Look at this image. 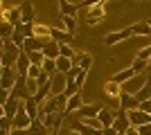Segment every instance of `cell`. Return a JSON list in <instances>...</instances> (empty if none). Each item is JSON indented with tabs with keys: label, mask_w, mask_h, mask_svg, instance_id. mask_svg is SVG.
Returning a JSON list of instances; mask_svg holds the SVG:
<instances>
[{
	"label": "cell",
	"mask_w": 151,
	"mask_h": 135,
	"mask_svg": "<svg viewBox=\"0 0 151 135\" xmlns=\"http://www.w3.org/2000/svg\"><path fill=\"white\" fill-rule=\"evenodd\" d=\"M140 135H151V124H145V126H140Z\"/></svg>",
	"instance_id": "obj_39"
},
{
	"label": "cell",
	"mask_w": 151,
	"mask_h": 135,
	"mask_svg": "<svg viewBox=\"0 0 151 135\" xmlns=\"http://www.w3.org/2000/svg\"><path fill=\"white\" fill-rule=\"evenodd\" d=\"M86 104H83V99L79 95H72L68 97V106H65V115H70V113H77V110H81Z\"/></svg>",
	"instance_id": "obj_21"
},
{
	"label": "cell",
	"mask_w": 151,
	"mask_h": 135,
	"mask_svg": "<svg viewBox=\"0 0 151 135\" xmlns=\"http://www.w3.org/2000/svg\"><path fill=\"white\" fill-rule=\"evenodd\" d=\"M50 135H61V133H50Z\"/></svg>",
	"instance_id": "obj_42"
},
{
	"label": "cell",
	"mask_w": 151,
	"mask_h": 135,
	"mask_svg": "<svg viewBox=\"0 0 151 135\" xmlns=\"http://www.w3.org/2000/svg\"><path fill=\"white\" fill-rule=\"evenodd\" d=\"M135 74H138V72L133 70L131 65H126L124 70H120V72H115V74H113V81H117V84H126V81H131Z\"/></svg>",
	"instance_id": "obj_19"
},
{
	"label": "cell",
	"mask_w": 151,
	"mask_h": 135,
	"mask_svg": "<svg viewBox=\"0 0 151 135\" xmlns=\"http://www.w3.org/2000/svg\"><path fill=\"white\" fill-rule=\"evenodd\" d=\"M104 16H106V2H101V5H97V7H90V11L86 14V23H88V25H95V23L104 20Z\"/></svg>",
	"instance_id": "obj_9"
},
{
	"label": "cell",
	"mask_w": 151,
	"mask_h": 135,
	"mask_svg": "<svg viewBox=\"0 0 151 135\" xmlns=\"http://www.w3.org/2000/svg\"><path fill=\"white\" fill-rule=\"evenodd\" d=\"M147 74H135V77L131 79V81H126V84H122V88H124V92H129V95H138L140 90L145 88L147 84Z\"/></svg>",
	"instance_id": "obj_2"
},
{
	"label": "cell",
	"mask_w": 151,
	"mask_h": 135,
	"mask_svg": "<svg viewBox=\"0 0 151 135\" xmlns=\"http://www.w3.org/2000/svg\"><path fill=\"white\" fill-rule=\"evenodd\" d=\"M131 29H133V36H151V23H147V20H140V23L131 25Z\"/></svg>",
	"instance_id": "obj_22"
},
{
	"label": "cell",
	"mask_w": 151,
	"mask_h": 135,
	"mask_svg": "<svg viewBox=\"0 0 151 135\" xmlns=\"http://www.w3.org/2000/svg\"><path fill=\"white\" fill-rule=\"evenodd\" d=\"M43 54H45V59L57 61V59L61 56V43H57V41H50V43L43 47Z\"/></svg>",
	"instance_id": "obj_18"
},
{
	"label": "cell",
	"mask_w": 151,
	"mask_h": 135,
	"mask_svg": "<svg viewBox=\"0 0 151 135\" xmlns=\"http://www.w3.org/2000/svg\"><path fill=\"white\" fill-rule=\"evenodd\" d=\"M124 135H140V129H138V126H131V129L126 131Z\"/></svg>",
	"instance_id": "obj_41"
},
{
	"label": "cell",
	"mask_w": 151,
	"mask_h": 135,
	"mask_svg": "<svg viewBox=\"0 0 151 135\" xmlns=\"http://www.w3.org/2000/svg\"><path fill=\"white\" fill-rule=\"evenodd\" d=\"M20 108V101L16 99V97H9L5 104H2V110H5V117H9V119H14L16 117V113H18Z\"/></svg>",
	"instance_id": "obj_17"
},
{
	"label": "cell",
	"mask_w": 151,
	"mask_h": 135,
	"mask_svg": "<svg viewBox=\"0 0 151 135\" xmlns=\"http://www.w3.org/2000/svg\"><path fill=\"white\" fill-rule=\"evenodd\" d=\"M131 68H133L135 72H138V74H145V72L149 70V63H147V61H142V59H133Z\"/></svg>",
	"instance_id": "obj_31"
},
{
	"label": "cell",
	"mask_w": 151,
	"mask_h": 135,
	"mask_svg": "<svg viewBox=\"0 0 151 135\" xmlns=\"http://www.w3.org/2000/svg\"><path fill=\"white\" fill-rule=\"evenodd\" d=\"M77 65H79L81 70L88 72V70H90V65H93V56H90L88 52H81V54H79V61H77Z\"/></svg>",
	"instance_id": "obj_28"
},
{
	"label": "cell",
	"mask_w": 151,
	"mask_h": 135,
	"mask_svg": "<svg viewBox=\"0 0 151 135\" xmlns=\"http://www.w3.org/2000/svg\"><path fill=\"white\" fill-rule=\"evenodd\" d=\"M63 32H68V34L75 36V32H77V20H75V16H63Z\"/></svg>",
	"instance_id": "obj_27"
},
{
	"label": "cell",
	"mask_w": 151,
	"mask_h": 135,
	"mask_svg": "<svg viewBox=\"0 0 151 135\" xmlns=\"http://www.w3.org/2000/svg\"><path fill=\"white\" fill-rule=\"evenodd\" d=\"M115 115H117V110H111V108H101L99 115H97V119L101 122V126L104 129H111L115 124Z\"/></svg>",
	"instance_id": "obj_14"
},
{
	"label": "cell",
	"mask_w": 151,
	"mask_h": 135,
	"mask_svg": "<svg viewBox=\"0 0 151 135\" xmlns=\"http://www.w3.org/2000/svg\"><path fill=\"white\" fill-rule=\"evenodd\" d=\"M45 41L36 39V36H29V39H25V45H23V52H27V54H32V52H43L45 47Z\"/></svg>",
	"instance_id": "obj_13"
},
{
	"label": "cell",
	"mask_w": 151,
	"mask_h": 135,
	"mask_svg": "<svg viewBox=\"0 0 151 135\" xmlns=\"http://www.w3.org/2000/svg\"><path fill=\"white\" fill-rule=\"evenodd\" d=\"M79 54H81V52H77L75 47H70L68 43H61V56L72 59V61H75V65H77V61H79Z\"/></svg>",
	"instance_id": "obj_25"
},
{
	"label": "cell",
	"mask_w": 151,
	"mask_h": 135,
	"mask_svg": "<svg viewBox=\"0 0 151 135\" xmlns=\"http://www.w3.org/2000/svg\"><path fill=\"white\" fill-rule=\"evenodd\" d=\"M12 97H16V99H29V97H34L29 92V88H27V79L25 77H18V81H16V86H14V90H12Z\"/></svg>",
	"instance_id": "obj_7"
},
{
	"label": "cell",
	"mask_w": 151,
	"mask_h": 135,
	"mask_svg": "<svg viewBox=\"0 0 151 135\" xmlns=\"http://www.w3.org/2000/svg\"><path fill=\"white\" fill-rule=\"evenodd\" d=\"M18 7H20L23 23H34V7H32V0H23Z\"/></svg>",
	"instance_id": "obj_20"
},
{
	"label": "cell",
	"mask_w": 151,
	"mask_h": 135,
	"mask_svg": "<svg viewBox=\"0 0 151 135\" xmlns=\"http://www.w3.org/2000/svg\"><path fill=\"white\" fill-rule=\"evenodd\" d=\"M104 90H106V95L111 97V99H117V104H120V97L124 95V88H122V84H117V81H108L106 86H104Z\"/></svg>",
	"instance_id": "obj_16"
},
{
	"label": "cell",
	"mask_w": 151,
	"mask_h": 135,
	"mask_svg": "<svg viewBox=\"0 0 151 135\" xmlns=\"http://www.w3.org/2000/svg\"><path fill=\"white\" fill-rule=\"evenodd\" d=\"M14 131V124L9 117H0V135H12Z\"/></svg>",
	"instance_id": "obj_30"
},
{
	"label": "cell",
	"mask_w": 151,
	"mask_h": 135,
	"mask_svg": "<svg viewBox=\"0 0 151 135\" xmlns=\"http://www.w3.org/2000/svg\"><path fill=\"white\" fill-rule=\"evenodd\" d=\"M72 68H75V61H72V59H65V56H59V59H57V70H59V72L68 74Z\"/></svg>",
	"instance_id": "obj_24"
},
{
	"label": "cell",
	"mask_w": 151,
	"mask_h": 135,
	"mask_svg": "<svg viewBox=\"0 0 151 135\" xmlns=\"http://www.w3.org/2000/svg\"><path fill=\"white\" fill-rule=\"evenodd\" d=\"M65 86H68V77H65L63 72H57V74H52V79H50L52 95H63V92H65Z\"/></svg>",
	"instance_id": "obj_6"
},
{
	"label": "cell",
	"mask_w": 151,
	"mask_h": 135,
	"mask_svg": "<svg viewBox=\"0 0 151 135\" xmlns=\"http://www.w3.org/2000/svg\"><path fill=\"white\" fill-rule=\"evenodd\" d=\"M99 110H101L99 106H93V104L88 106V104H86L81 110H77V119H86V117H97V115H99Z\"/></svg>",
	"instance_id": "obj_23"
},
{
	"label": "cell",
	"mask_w": 151,
	"mask_h": 135,
	"mask_svg": "<svg viewBox=\"0 0 151 135\" xmlns=\"http://www.w3.org/2000/svg\"><path fill=\"white\" fill-rule=\"evenodd\" d=\"M140 108L145 110V113H149V115H151V99H147V101H142V104H140Z\"/></svg>",
	"instance_id": "obj_38"
},
{
	"label": "cell",
	"mask_w": 151,
	"mask_h": 135,
	"mask_svg": "<svg viewBox=\"0 0 151 135\" xmlns=\"http://www.w3.org/2000/svg\"><path fill=\"white\" fill-rule=\"evenodd\" d=\"M86 77H88V72H86V70H81L79 74H77V81H75V84L79 86V88H81V86L86 84Z\"/></svg>",
	"instance_id": "obj_36"
},
{
	"label": "cell",
	"mask_w": 151,
	"mask_h": 135,
	"mask_svg": "<svg viewBox=\"0 0 151 135\" xmlns=\"http://www.w3.org/2000/svg\"><path fill=\"white\" fill-rule=\"evenodd\" d=\"M27 131H29V135H50V131L43 126V122H41V119H34V122H32V126H29Z\"/></svg>",
	"instance_id": "obj_26"
},
{
	"label": "cell",
	"mask_w": 151,
	"mask_h": 135,
	"mask_svg": "<svg viewBox=\"0 0 151 135\" xmlns=\"http://www.w3.org/2000/svg\"><path fill=\"white\" fill-rule=\"evenodd\" d=\"M135 59H142V61L149 63V61H151V45H145V47L138 52V56H135Z\"/></svg>",
	"instance_id": "obj_33"
},
{
	"label": "cell",
	"mask_w": 151,
	"mask_h": 135,
	"mask_svg": "<svg viewBox=\"0 0 151 135\" xmlns=\"http://www.w3.org/2000/svg\"><path fill=\"white\" fill-rule=\"evenodd\" d=\"M120 108L126 110V113H129V110H138V108H140V99H138L135 95L124 92V95L120 97Z\"/></svg>",
	"instance_id": "obj_12"
},
{
	"label": "cell",
	"mask_w": 151,
	"mask_h": 135,
	"mask_svg": "<svg viewBox=\"0 0 151 135\" xmlns=\"http://www.w3.org/2000/svg\"><path fill=\"white\" fill-rule=\"evenodd\" d=\"M113 129L117 131V133H126V131L131 129V119H129V113L126 110H117V115H115V124H113Z\"/></svg>",
	"instance_id": "obj_10"
},
{
	"label": "cell",
	"mask_w": 151,
	"mask_h": 135,
	"mask_svg": "<svg viewBox=\"0 0 151 135\" xmlns=\"http://www.w3.org/2000/svg\"><path fill=\"white\" fill-rule=\"evenodd\" d=\"M32 119L29 115H27V110H25V101H20V108H18V113H16V117L12 119V124H14V129H29L32 126Z\"/></svg>",
	"instance_id": "obj_3"
},
{
	"label": "cell",
	"mask_w": 151,
	"mask_h": 135,
	"mask_svg": "<svg viewBox=\"0 0 151 135\" xmlns=\"http://www.w3.org/2000/svg\"><path fill=\"white\" fill-rule=\"evenodd\" d=\"M129 119H131V126H145V124H151V115L149 113H145L142 108L138 110H129Z\"/></svg>",
	"instance_id": "obj_8"
},
{
	"label": "cell",
	"mask_w": 151,
	"mask_h": 135,
	"mask_svg": "<svg viewBox=\"0 0 151 135\" xmlns=\"http://www.w3.org/2000/svg\"><path fill=\"white\" fill-rule=\"evenodd\" d=\"M101 2H108V0H83L79 7H97V5H101Z\"/></svg>",
	"instance_id": "obj_37"
},
{
	"label": "cell",
	"mask_w": 151,
	"mask_h": 135,
	"mask_svg": "<svg viewBox=\"0 0 151 135\" xmlns=\"http://www.w3.org/2000/svg\"><path fill=\"white\" fill-rule=\"evenodd\" d=\"M52 29L54 27L45 25V23H34V36L41 41H45V43H50V41H54V36H52Z\"/></svg>",
	"instance_id": "obj_11"
},
{
	"label": "cell",
	"mask_w": 151,
	"mask_h": 135,
	"mask_svg": "<svg viewBox=\"0 0 151 135\" xmlns=\"http://www.w3.org/2000/svg\"><path fill=\"white\" fill-rule=\"evenodd\" d=\"M2 20H5V23H9V25H14V27L23 25L20 7H7V9H2Z\"/></svg>",
	"instance_id": "obj_4"
},
{
	"label": "cell",
	"mask_w": 151,
	"mask_h": 135,
	"mask_svg": "<svg viewBox=\"0 0 151 135\" xmlns=\"http://www.w3.org/2000/svg\"><path fill=\"white\" fill-rule=\"evenodd\" d=\"M41 74H43V68L41 65H32L29 72H27V79H38Z\"/></svg>",
	"instance_id": "obj_35"
},
{
	"label": "cell",
	"mask_w": 151,
	"mask_h": 135,
	"mask_svg": "<svg viewBox=\"0 0 151 135\" xmlns=\"http://www.w3.org/2000/svg\"><path fill=\"white\" fill-rule=\"evenodd\" d=\"M65 97H72V95H79V86L75 84V81H68V86H65V92H63Z\"/></svg>",
	"instance_id": "obj_34"
},
{
	"label": "cell",
	"mask_w": 151,
	"mask_h": 135,
	"mask_svg": "<svg viewBox=\"0 0 151 135\" xmlns=\"http://www.w3.org/2000/svg\"><path fill=\"white\" fill-rule=\"evenodd\" d=\"M29 68H32V61H29V56H27V52L20 50V56H18V61H16V70H18V77H27Z\"/></svg>",
	"instance_id": "obj_15"
},
{
	"label": "cell",
	"mask_w": 151,
	"mask_h": 135,
	"mask_svg": "<svg viewBox=\"0 0 151 135\" xmlns=\"http://www.w3.org/2000/svg\"><path fill=\"white\" fill-rule=\"evenodd\" d=\"M18 56H20V47H16L12 39L2 41V68H16Z\"/></svg>",
	"instance_id": "obj_1"
},
{
	"label": "cell",
	"mask_w": 151,
	"mask_h": 135,
	"mask_svg": "<svg viewBox=\"0 0 151 135\" xmlns=\"http://www.w3.org/2000/svg\"><path fill=\"white\" fill-rule=\"evenodd\" d=\"M12 135H29V131H27V129H14Z\"/></svg>",
	"instance_id": "obj_40"
},
{
	"label": "cell",
	"mask_w": 151,
	"mask_h": 135,
	"mask_svg": "<svg viewBox=\"0 0 151 135\" xmlns=\"http://www.w3.org/2000/svg\"><path fill=\"white\" fill-rule=\"evenodd\" d=\"M43 72H47V74H57V61H52V59H45V63H43Z\"/></svg>",
	"instance_id": "obj_32"
},
{
	"label": "cell",
	"mask_w": 151,
	"mask_h": 135,
	"mask_svg": "<svg viewBox=\"0 0 151 135\" xmlns=\"http://www.w3.org/2000/svg\"><path fill=\"white\" fill-rule=\"evenodd\" d=\"M131 36H133V29H131V27H126V29H120V32L106 34V36H104V43H106V45H117V43H122V41L131 39Z\"/></svg>",
	"instance_id": "obj_5"
},
{
	"label": "cell",
	"mask_w": 151,
	"mask_h": 135,
	"mask_svg": "<svg viewBox=\"0 0 151 135\" xmlns=\"http://www.w3.org/2000/svg\"><path fill=\"white\" fill-rule=\"evenodd\" d=\"M140 99V104L142 101H147V99H151V74H149V79H147V84H145V88L140 90L138 95H135Z\"/></svg>",
	"instance_id": "obj_29"
}]
</instances>
